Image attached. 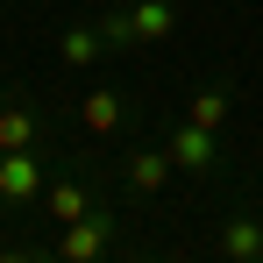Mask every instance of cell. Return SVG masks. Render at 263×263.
<instances>
[{
    "label": "cell",
    "mask_w": 263,
    "mask_h": 263,
    "mask_svg": "<svg viewBox=\"0 0 263 263\" xmlns=\"http://www.w3.org/2000/svg\"><path fill=\"white\" fill-rule=\"evenodd\" d=\"M0 263H36V256H0Z\"/></svg>",
    "instance_id": "13"
},
{
    "label": "cell",
    "mask_w": 263,
    "mask_h": 263,
    "mask_svg": "<svg viewBox=\"0 0 263 263\" xmlns=\"http://www.w3.org/2000/svg\"><path fill=\"white\" fill-rule=\"evenodd\" d=\"M164 149H171V164H178V171H214V157H220V128H199V121H185V128H178Z\"/></svg>",
    "instance_id": "2"
},
{
    "label": "cell",
    "mask_w": 263,
    "mask_h": 263,
    "mask_svg": "<svg viewBox=\"0 0 263 263\" xmlns=\"http://www.w3.org/2000/svg\"><path fill=\"white\" fill-rule=\"evenodd\" d=\"M220 256H228V263L263 256V214H235V220H228V228H220Z\"/></svg>",
    "instance_id": "4"
},
{
    "label": "cell",
    "mask_w": 263,
    "mask_h": 263,
    "mask_svg": "<svg viewBox=\"0 0 263 263\" xmlns=\"http://www.w3.org/2000/svg\"><path fill=\"white\" fill-rule=\"evenodd\" d=\"M107 242H114V220H107V214H86V220H71V228L57 235V256H64V263H92Z\"/></svg>",
    "instance_id": "1"
},
{
    "label": "cell",
    "mask_w": 263,
    "mask_h": 263,
    "mask_svg": "<svg viewBox=\"0 0 263 263\" xmlns=\"http://www.w3.org/2000/svg\"><path fill=\"white\" fill-rule=\"evenodd\" d=\"M79 121H86L92 135H114L121 121H128V100H121V92H107V86H100V92H86V107H79Z\"/></svg>",
    "instance_id": "5"
},
{
    "label": "cell",
    "mask_w": 263,
    "mask_h": 263,
    "mask_svg": "<svg viewBox=\"0 0 263 263\" xmlns=\"http://www.w3.org/2000/svg\"><path fill=\"white\" fill-rule=\"evenodd\" d=\"M249 263H263V256H249Z\"/></svg>",
    "instance_id": "14"
},
{
    "label": "cell",
    "mask_w": 263,
    "mask_h": 263,
    "mask_svg": "<svg viewBox=\"0 0 263 263\" xmlns=\"http://www.w3.org/2000/svg\"><path fill=\"white\" fill-rule=\"evenodd\" d=\"M43 199H50V214L64 220V228H71V220H86V214H92V206H86V185H50Z\"/></svg>",
    "instance_id": "10"
},
{
    "label": "cell",
    "mask_w": 263,
    "mask_h": 263,
    "mask_svg": "<svg viewBox=\"0 0 263 263\" xmlns=\"http://www.w3.org/2000/svg\"><path fill=\"white\" fill-rule=\"evenodd\" d=\"M100 22H92V29H64V43H57V57H64V64H71V71H92V64H100Z\"/></svg>",
    "instance_id": "7"
},
{
    "label": "cell",
    "mask_w": 263,
    "mask_h": 263,
    "mask_svg": "<svg viewBox=\"0 0 263 263\" xmlns=\"http://www.w3.org/2000/svg\"><path fill=\"white\" fill-rule=\"evenodd\" d=\"M36 142V114L29 107H0V149H29Z\"/></svg>",
    "instance_id": "9"
},
{
    "label": "cell",
    "mask_w": 263,
    "mask_h": 263,
    "mask_svg": "<svg viewBox=\"0 0 263 263\" xmlns=\"http://www.w3.org/2000/svg\"><path fill=\"white\" fill-rule=\"evenodd\" d=\"M43 192V171L29 149H0V199H36Z\"/></svg>",
    "instance_id": "3"
},
{
    "label": "cell",
    "mask_w": 263,
    "mask_h": 263,
    "mask_svg": "<svg viewBox=\"0 0 263 263\" xmlns=\"http://www.w3.org/2000/svg\"><path fill=\"white\" fill-rule=\"evenodd\" d=\"M100 43H107V50H128V43H142V36H135V14H107V22H100Z\"/></svg>",
    "instance_id": "12"
},
{
    "label": "cell",
    "mask_w": 263,
    "mask_h": 263,
    "mask_svg": "<svg viewBox=\"0 0 263 263\" xmlns=\"http://www.w3.org/2000/svg\"><path fill=\"white\" fill-rule=\"evenodd\" d=\"M171 171H178L171 149H135V157H128V185H135V192H164Z\"/></svg>",
    "instance_id": "6"
},
{
    "label": "cell",
    "mask_w": 263,
    "mask_h": 263,
    "mask_svg": "<svg viewBox=\"0 0 263 263\" xmlns=\"http://www.w3.org/2000/svg\"><path fill=\"white\" fill-rule=\"evenodd\" d=\"M185 121H199V128H228V92L206 86V92H192V114Z\"/></svg>",
    "instance_id": "11"
},
{
    "label": "cell",
    "mask_w": 263,
    "mask_h": 263,
    "mask_svg": "<svg viewBox=\"0 0 263 263\" xmlns=\"http://www.w3.org/2000/svg\"><path fill=\"white\" fill-rule=\"evenodd\" d=\"M128 14H135V36H142V43H164V36H171V22H178L171 0H135Z\"/></svg>",
    "instance_id": "8"
}]
</instances>
